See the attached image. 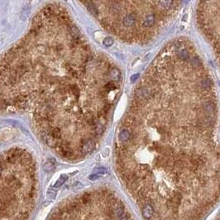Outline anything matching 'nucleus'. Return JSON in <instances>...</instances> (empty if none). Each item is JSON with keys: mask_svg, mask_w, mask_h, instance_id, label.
<instances>
[{"mask_svg": "<svg viewBox=\"0 0 220 220\" xmlns=\"http://www.w3.org/2000/svg\"><path fill=\"white\" fill-rule=\"evenodd\" d=\"M136 22V17L133 13L127 14L122 19V25L127 28H132Z\"/></svg>", "mask_w": 220, "mask_h": 220, "instance_id": "3", "label": "nucleus"}, {"mask_svg": "<svg viewBox=\"0 0 220 220\" xmlns=\"http://www.w3.org/2000/svg\"><path fill=\"white\" fill-rule=\"evenodd\" d=\"M131 137H132V133L128 130V128L122 129L119 133V135H118L119 140H120L121 142H123V143L129 142L131 140Z\"/></svg>", "mask_w": 220, "mask_h": 220, "instance_id": "4", "label": "nucleus"}, {"mask_svg": "<svg viewBox=\"0 0 220 220\" xmlns=\"http://www.w3.org/2000/svg\"><path fill=\"white\" fill-rule=\"evenodd\" d=\"M219 177H220V173H219Z\"/></svg>", "mask_w": 220, "mask_h": 220, "instance_id": "18", "label": "nucleus"}, {"mask_svg": "<svg viewBox=\"0 0 220 220\" xmlns=\"http://www.w3.org/2000/svg\"><path fill=\"white\" fill-rule=\"evenodd\" d=\"M190 64L194 68H199L201 66V61L199 57H193L190 60Z\"/></svg>", "mask_w": 220, "mask_h": 220, "instance_id": "12", "label": "nucleus"}, {"mask_svg": "<svg viewBox=\"0 0 220 220\" xmlns=\"http://www.w3.org/2000/svg\"><path fill=\"white\" fill-rule=\"evenodd\" d=\"M203 110L209 116L213 114L216 111V104L213 103L212 100H206L203 104Z\"/></svg>", "mask_w": 220, "mask_h": 220, "instance_id": "2", "label": "nucleus"}, {"mask_svg": "<svg viewBox=\"0 0 220 220\" xmlns=\"http://www.w3.org/2000/svg\"><path fill=\"white\" fill-rule=\"evenodd\" d=\"M103 43H104V46H112V45L114 43V41L112 37L108 36V37H106V38H104V42H103Z\"/></svg>", "mask_w": 220, "mask_h": 220, "instance_id": "14", "label": "nucleus"}, {"mask_svg": "<svg viewBox=\"0 0 220 220\" xmlns=\"http://www.w3.org/2000/svg\"><path fill=\"white\" fill-rule=\"evenodd\" d=\"M153 213H154L153 209L150 205H146L142 208V215L146 219H149L150 218H151Z\"/></svg>", "mask_w": 220, "mask_h": 220, "instance_id": "6", "label": "nucleus"}, {"mask_svg": "<svg viewBox=\"0 0 220 220\" xmlns=\"http://www.w3.org/2000/svg\"><path fill=\"white\" fill-rule=\"evenodd\" d=\"M178 58L181 61H187L190 58V52L186 49H183L178 53Z\"/></svg>", "mask_w": 220, "mask_h": 220, "instance_id": "10", "label": "nucleus"}, {"mask_svg": "<svg viewBox=\"0 0 220 220\" xmlns=\"http://www.w3.org/2000/svg\"><path fill=\"white\" fill-rule=\"evenodd\" d=\"M67 180H68V176H67V175H61V177L57 180V181L56 182V184H55V185H54V187H55V188H58V187L61 186V185H63Z\"/></svg>", "mask_w": 220, "mask_h": 220, "instance_id": "11", "label": "nucleus"}, {"mask_svg": "<svg viewBox=\"0 0 220 220\" xmlns=\"http://www.w3.org/2000/svg\"><path fill=\"white\" fill-rule=\"evenodd\" d=\"M212 85H213V83H212V80L210 79L207 78V77L202 79V80H201V86H202L203 89H210L212 87Z\"/></svg>", "mask_w": 220, "mask_h": 220, "instance_id": "9", "label": "nucleus"}, {"mask_svg": "<svg viewBox=\"0 0 220 220\" xmlns=\"http://www.w3.org/2000/svg\"><path fill=\"white\" fill-rule=\"evenodd\" d=\"M138 77H139V75H138V74H136V75H133V76L131 77V81H132V82L135 81L136 79L138 78Z\"/></svg>", "mask_w": 220, "mask_h": 220, "instance_id": "16", "label": "nucleus"}, {"mask_svg": "<svg viewBox=\"0 0 220 220\" xmlns=\"http://www.w3.org/2000/svg\"><path fill=\"white\" fill-rule=\"evenodd\" d=\"M121 220H128V219H127V217H123V218H122V219Z\"/></svg>", "mask_w": 220, "mask_h": 220, "instance_id": "17", "label": "nucleus"}, {"mask_svg": "<svg viewBox=\"0 0 220 220\" xmlns=\"http://www.w3.org/2000/svg\"><path fill=\"white\" fill-rule=\"evenodd\" d=\"M156 3L158 4L160 8L166 11L172 7V4H174V2L173 1H158V2H156Z\"/></svg>", "mask_w": 220, "mask_h": 220, "instance_id": "8", "label": "nucleus"}, {"mask_svg": "<svg viewBox=\"0 0 220 220\" xmlns=\"http://www.w3.org/2000/svg\"><path fill=\"white\" fill-rule=\"evenodd\" d=\"M136 99L139 101H145L148 99H151L153 96V92L151 91L150 87L141 86L139 87L135 92Z\"/></svg>", "mask_w": 220, "mask_h": 220, "instance_id": "1", "label": "nucleus"}, {"mask_svg": "<svg viewBox=\"0 0 220 220\" xmlns=\"http://www.w3.org/2000/svg\"><path fill=\"white\" fill-rule=\"evenodd\" d=\"M114 213L118 218H121L123 215V209L121 206H117L114 209Z\"/></svg>", "mask_w": 220, "mask_h": 220, "instance_id": "13", "label": "nucleus"}, {"mask_svg": "<svg viewBox=\"0 0 220 220\" xmlns=\"http://www.w3.org/2000/svg\"><path fill=\"white\" fill-rule=\"evenodd\" d=\"M156 22V16L152 13L151 14H148L144 19H143V22H142V26L144 28H151L154 23Z\"/></svg>", "mask_w": 220, "mask_h": 220, "instance_id": "5", "label": "nucleus"}, {"mask_svg": "<svg viewBox=\"0 0 220 220\" xmlns=\"http://www.w3.org/2000/svg\"><path fill=\"white\" fill-rule=\"evenodd\" d=\"M109 78L112 81H118L121 79V74L119 71L116 68H112L109 71Z\"/></svg>", "mask_w": 220, "mask_h": 220, "instance_id": "7", "label": "nucleus"}, {"mask_svg": "<svg viewBox=\"0 0 220 220\" xmlns=\"http://www.w3.org/2000/svg\"><path fill=\"white\" fill-rule=\"evenodd\" d=\"M106 173V169L104 168V167H100V168H97L95 170H94V173L93 174H97V175H102V174H104Z\"/></svg>", "mask_w": 220, "mask_h": 220, "instance_id": "15", "label": "nucleus"}]
</instances>
